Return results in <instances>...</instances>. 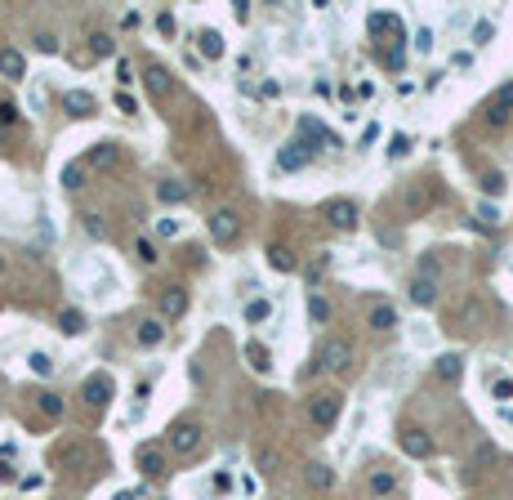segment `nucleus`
<instances>
[{
    "label": "nucleus",
    "instance_id": "9d476101",
    "mask_svg": "<svg viewBox=\"0 0 513 500\" xmlns=\"http://www.w3.org/2000/svg\"><path fill=\"white\" fill-rule=\"evenodd\" d=\"M116 161H121V148H116V143H94L90 156H85V165H94V170H112Z\"/></svg>",
    "mask_w": 513,
    "mask_h": 500
},
{
    "label": "nucleus",
    "instance_id": "a18cd8bd",
    "mask_svg": "<svg viewBox=\"0 0 513 500\" xmlns=\"http://www.w3.org/2000/svg\"><path fill=\"white\" fill-rule=\"evenodd\" d=\"M482 188H486V192H505V175H486Z\"/></svg>",
    "mask_w": 513,
    "mask_h": 500
},
{
    "label": "nucleus",
    "instance_id": "393cba45",
    "mask_svg": "<svg viewBox=\"0 0 513 500\" xmlns=\"http://www.w3.org/2000/svg\"><path fill=\"white\" fill-rule=\"evenodd\" d=\"M197 50H201L205 58H219V54H224V36H219L214 27H205V32L197 36Z\"/></svg>",
    "mask_w": 513,
    "mask_h": 500
},
{
    "label": "nucleus",
    "instance_id": "f257e3e1",
    "mask_svg": "<svg viewBox=\"0 0 513 500\" xmlns=\"http://www.w3.org/2000/svg\"><path fill=\"white\" fill-rule=\"evenodd\" d=\"M348 362H353V344H348V339H339V335H331V339H322V344H317L313 371L344 375V371H348Z\"/></svg>",
    "mask_w": 513,
    "mask_h": 500
},
{
    "label": "nucleus",
    "instance_id": "864d4df0",
    "mask_svg": "<svg viewBox=\"0 0 513 500\" xmlns=\"http://www.w3.org/2000/svg\"><path fill=\"white\" fill-rule=\"evenodd\" d=\"M0 273H5V255H0Z\"/></svg>",
    "mask_w": 513,
    "mask_h": 500
},
{
    "label": "nucleus",
    "instance_id": "603ef678",
    "mask_svg": "<svg viewBox=\"0 0 513 500\" xmlns=\"http://www.w3.org/2000/svg\"><path fill=\"white\" fill-rule=\"evenodd\" d=\"M112 500H143V492H116Z\"/></svg>",
    "mask_w": 513,
    "mask_h": 500
},
{
    "label": "nucleus",
    "instance_id": "c03bdc74",
    "mask_svg": "<svg viewBox=\"0 0 513 500\" xmlns=\"http://www.w3.org/2000/svg\"><path fill=\"white\" fill-rule=\"evenodd\" d=\"M85 233H90V237H103V219H99V215H85Z\"/></svg>",
    "mask_w": 513,
    "mask_h": 500
},
{
    "label": "nucleus",
    "instance_id": "9b49d317",
    "mask_svg": "<svg viewBox=\"0 0 513 500\" xmlns=\"http://www.w3.org/2000/svg\"><path fill=\"white\" fill-rule=\"evenodd\" d=\"M0 76L22 81V76H27V58H22L18 50H9V45H5V50H0Z\"/></svg>",
    "mask_w": 513,
    "mask_h": 500
},
{
    "label": "nucleus",
    "instance_id": "a19ab883",
    "mask_svg": "<svg viewBox=\"0 0 513 500\" xmlns=\"http://www.w3.org/2000/svg\"><path fill=\"white\" fill-rule=\"evenodd\" d=\"M415 50H420V54H429V50H433V32H429V27L415 32Z\"/></svg>",
    "mask_w": 513,
    "mask_h": 500
},
{
    "label": "nucleus",
    "instance_id": "c756f323",
    "mask_svg": "<svg viewBox=\"0 0 513 500\" xmlns=\"http://www.w3.org/2000/svg\"><path fill=\"white\" fill-rule=\"evenodd\" d=\"M268 317H273V304L268 299H250L246 304V322H268Z\"/></svg>",
    "mask_w": 513,
    "mask_h": 500
},
{
    "label": "nucleus",
    "instance_id": "39448f33",
    "mask_svg": "<svg viewBox=\"0 0 513 500\" xmlns=\"http://www.w3.org/2000/svg\"><path fill=\"white\" fill-rule=\"evenodd\" d=\"M210 237L219 241V246L237 241V237H241V219H237V210H214V215H210Z\"/></svg>",
    "mask_w": 513,
    "mask_h": 500
},
{
    "label": "nucleus",
    "instance_id": "4be33fe9",
    "mask_svg": "<svg viewBox=\"0 0 513 500\" xmlns=\"http://www.w3.org/2000/svg\"><path fill=\"white\" fill-rule=\"evenodd\" d=\"M85 460H90V451H85L81 442H67V447H58V465H63V469H81Z\"/></svg>",
    "mask_w": 513,
    "mask_h": 500
},
{
    "label": "nucleus",
    "instance_id": "2f4dec72",
    "mask_svg": "<svg viewBox=\"0 0 513 500\" xmlns=\"http://www.w3.org/2000/svg\"><path fill=\"white\" fill-rule=\"evenodd\" d=\"M90 50H94V58H112L116 41H112V36H90Z\"/></svg>",
    "mask_w": 513,
    "mask_h": 500
},
{
    "label": "nucleus",
    "instance_id": "dca6fc26",
    "mask_svg": "<svg viewBox=\"0 0 513 500\" xmlns=\"http://www.w3.org/2000/svg\"><path fill=\"white\" fill-rule=\"evenodd\" d=\"M143 81H148L152 99H170V72L165 67H148V72H143Z\"/></svg>",
    "mask_w": 513,
    "mask_h": 500
},
{
    "label": "nucleus",
    "instance_id": "09e8293b",
    "mask_svg": "<svg viewBox=\"0 0 513 500\" xmlns=\"http://www.w3.org/2000/svg\"><path fill=\"white\" fill-rule=\"evenodd\" d=\"M0 121H5V126H9V121H18V107H14V103H9V99H5V103H0Z\"/></svg>",
    "mask_w": 513,
    "mask_h": 500
},
{
    "label": "nucleus",
    "instance_id": "ddd939ff",
    "mask_svg": "<svg viewBox=\"0 0 513 500\" xmlns=\"http://www.w3.org/2000/svg\"><path fill=\"white\" fill-rule=\"evenodd\" d=\"M63 107H67L71 116H90L99 103H94V94H85V90H67V94H63Z\"/></svg>",
    "mask_w": 513,
    "mask_h": 500
},
{
    "label": "nucleus",
    "instance_id": "0eeeda50",
    "mask_svg": "<svg viewBox=\"0 0 513 500\" xmlns=\"http://www.w3.org/2000/svg\"><path fill=\"white\" fill-rule=\"evenodd\" d=\"M509 116H513V81H509V85H500L495 99L486 103V121H491V126H505Z\"/></svg>",
    "mask_w": 513,
    "mask_h": 500
},
{
    "label": "nucleus",
    "instance_id": "f03ea898",
    "mask_svg": "<svg viewBox=\"0 0 513 500\" xmlns=\"http://www.w3.org/2000/svg\"><path fill=\"white\" fill-rule=\"evenodd\" d=\"M322 219L335 228V233H353V228H357V205H353L348 197H335V201L322 205Z\"/></svg>",
    "mask_w": 513,
    "mask_h": 500
},
{
    "label": "nucleus",
    "instance_id": "f8f14e48",
    "mask_svg": "<svg viewBox=\"0 0 513 500\" xmlns=\"http://www.w3.org/2000/svg\"><path fill=\"white\" fill-rule=\"evenodd\" d=\"M32 402H36V411H41V416H50V420H58V416H63V398H58L54 388H36V393H32Z\"/></svg>",
    "mask_w": 513,
    "mask_h": 500
},
{
    "label": "nucleus",
    "instance_id": "58836bf2",
    "mask_svg": "<svg viewBox=\"0 0 513 500\" xmlns=\"http://www.w3.org/2000/svg\"><path fill=\"white\" fill-rule=\"evenodd\" d=\"M411 152V139L406 134H393V139H388V156H406Z\"/></svg>",
    "mask_w": 513,
    "mask_h": 500
},
{
    "label": "nucleus",
    "instance_id": "a878e982",
    "mask_svg": "<svg viewBox=\"0 0 513 500\" xmlns=\"http://www.w3.org/2000/svg\"><path fill=\"white\" fill-rule=\"evenodd\" d=\"M156 197H161L165 205H179V201H188V184H179V179H165V184L156 188Z\"/></svg>",
    "mask_w": 513,
    "mask_h": 500
},
{
    "label": "nucleus",
    "instance_id": "a211bd4d",
    "mask_svg": "<svg viewBox=\"0 0 513 500\" xmlns=\"http://www.w3.org/2000/svg\"><path fill=\"white\" fill-rule=\"evenodd\" d=\"M139 469L148 473V478H156V473H165V456L156 447H139Z\"/></svg>",
    "mask_w": 513,
    "mask_h": 500
},
{
    "label": "nucleus",
    "instance_id": "c9c22d12",
    "mask_svg": "<svg viewBox=\"0 0 513 500\" xmlns=\"http://www.w3.org/2000/svg\"><path fill=\"white\" fill-rule=\"evenodd\" d=\"M491 36H495V22H478V27H473V45H491Z\"/></svg>",
    "mask_w": 513,
    "mask_h": 500
},
{
    "label": "nucleus",
    "instance_id": "c85d7f7f",
    "mask_svg": "<svg viewBox=\"0 0 513 500\" xmlns=\"http://www.w3.org/2000/svg\"><path fill=\"white\" fill-rule=\"evenodd\" d=\"M308 317H313L317 326H322V322H331V304H326L322 295H308Z\"/></svg>",
    "mask_w": 513,
    "mask_h": 500
},
{
    "label": "nucleus",
    "instance_id": "bb28decb",
    "mask_svg": "<svg viewBox=\"0 0 513 500\" xmlns=\"http://www.w3.org/2000/svg\"><path fill=\"white\" fill-rule=\"evenodd\" d=\"M58 326H63V335H81V331H85V313L63 309V313H58Z\"/></svg>",
    "mask_w": 513,
    "mask_h": 500
},
{
    "label": "nucleus",
    "instance_id": "f704fd0d",
    "mask_svg": "<svg viewBox=\"0 0 513 500\" xmlns=\"http://www.w3.org/2000/svg\"><path fill=\"white\" fill-rule=\"evenodd\" d=\"M491 398H495V402H509V398H513V380H509V375H500V380L491 384Z\"/></svg>",
    "mask_w": 513,
    "mask_h": 500
},
{
    "label": "nucleus",
    "instance_id": "4468645a",
    "mask_svg": "<svg viewBox=\"0 0 513 500\" xmlns=\"http://www.w3.org/2000/svg\"><path fill=\"white\" fill-rule=\"evenodd\" d=\"M188 313V295H183L179 286H170L165 295H161V317H170V322H175V317H183Z\"/></svg>",
    "mask_w": 513,
    "mask_h": 500
},
{
    "label": "nucleus",
    "instance_id": "49530a36",
    "mask_svg": "<svg viewBox=\"0 0 513 500\" xmlns=\"http://www.w3.org/2000/svg\"><path fill=\"white\" fill-rule=\"evenodd\" d=\"M420 277H437V259H433V255H424V259H420Z\"/></svg>",
    "mask_w": 513,
    "mask_h": 500
},
{
    "label": "nucleus",
    "instance_id": "7ed1b4c3",
    "mask_svg": "<svg viewBox=\"0 0 513 500\" xmlns=\"http://www.w3.org/2000/svg\"><path fill=\"white\" fill-rule=\"evenodd\" d=\"M197 447H201V424L197 420H179L175 429H170V451H175V456H192Z\"/></svg>",
    "mask_w": 513,
    "mask_h": 500
},
{
    "label": "nucleus",
    "instance_id": "3c124183",
    "mask_svg": "<svg viewBox=\"0 0 513 500\" xmlns=\"http://www.w3.org/2000/svg\"><path fill=\"white\" fill-rule=\"evenodd\" d=\"M232 14H237L241 22H246V18H250V0H237V5H232Z\"/></svg>",
    "mask_w": 513,
    "mask_h": 500
},
{
    "label": "nucleus",
    "instance_id": "412c9836",
    "mask_svg": "<svg viewBox=\"0 0 513 500\" xmlns=\"http://www.w3.org/2000/svg\"><path fill=\"white\" fill-rule=\"evenodd\" d=\"M433 371H437V380H460V371H464V358H460V353H442Z\"/></svg>",
    "mask_w": 513,
    "mask_h": 500
},
{
    "label": "nucleus",
    "instance_id": "6ab92c4d",
    "mask_svg": "<svg viewBox=\"0 0 513 500\" xmlns=\"http://www.w3.org/2000/svg\"><path fill=\"white\" fill-rule=\"evenodd\" d=\"M397 326V309L393 304H375L371 309V331H393Z\"/></svg>",
    "mask_w": 513,
    "mask_h": 500
},
{
    "label": "nucleus",
    "instance_id": "79ce46f5",
    "mask_svg": "<svg viewBox=\"0 0 513 500\" xmlns=\"http://www.w3.org/2000/svg\"><path fill=\"white\" fill-rule=\"evenodd\" d=\"M36 50H41V54H58V41L50 32H41V36H36Z\"/></svg>",
    "mask_w": 513,
    "mask_h": 500
},
{
    "label": "nucleus",
    "instance_id": "aec40b11",
    "mask_svg": "<svg viewBox=\"0 0 513 500\" xmlns=\"http://www.w3.org/2000/svg\"><path fill=\"white\" fill-rule=\"evenodd\" d=\"M268 268H277V273H295V255H290V246H268Z\"/></svg>",
    "mask_w": 513,
    "mask_h": 500
},
{
    "label": "nucleus",
    "instance_id": "2eb2a0df",
    "mask_svg": "<svg viewBox=\"0 0 513 500\" xmlns=\"http://www.w3.org/2000/svg\"><path fill=\"white\" fill-rule=\"evenodd\" d=\"M165 339V322L161 317H148V322H139V344L143 349H156Z\"/></svg>",
    "mask_w": 513,
    "mask_h": 500
},
{
    "label": "nucleus",
    "instance_id": "72a5a7b5",
    "mask_svg": "<svg viewBox=\"0 0 513 500\" xmlns=\"http://www.w3.org/2000/svg\"><path fill=\"white\" fill-rule=\"evenodd\" d=\"M27 362H32V371H36V375H54V362H50V353H32Z\"/></svg>",
    "mask_w": 513,
    "mask_h": 500
},
{
    "label": "nucleus",
    "instance_id": "f3484780",
    "mask_svg": "<svg viewBox=\"0 0 513 500\" xmlns=\"http://www.w3.org/2000/svg\"><path fill=\"white\" fill-rule=\"evenodd\" d=\"M411 299L420 304V309H429V304L437 299V282H433V277H415V282H411Z\"/></svg>",
    "mask_w": 513,
    "mask_h": 500
},
{
    "label": "nucleus",
    "instance_id": "4c0bfd02",
    "mask_svg": "<svg viewBox=\"0 0 513 500\" xmlns=\"http://www.w3.org/2000/svg\"><path fill=\"white\" fill-rule=\"evenodd\" d=\"M156 237H170V241H175V237H179V219H170V215L156 219Z\"/></svg>",
    "mask_w": 513,
    "mask_h": 500
},
{
    "label": "nucleus",
    "instance_id": "b1692460",
    "mask_svg": "<svg viewBox=\"0 0 513 500\" xmlns=\"http://www.w3.org/2000/svg\"><path fill=\"white\" fill-rule=\"evenodd\" d=\"M85 170H90L85 161H67V165H63V188H67V192H81V188H85Z\"/></svg>",
    "mask_w": 513,
    "mask_h": 500
},
{
    "label": "nucleus",
    "instance_id": "37998d69",
    "mask_svg": "<svg viewBox=\"0 0 513 500\" xmlns=\"http://www.w3.org/2000/svg\"><path fill=\"white\" fill-rule=\"evenodd\" d=\"M116 81H121V85L134 81V63H130V58H121V63H116Z\"/></svg>",
    "mask_w": 513,
    "mask_h": 500
},
{
    "label": "nucleus",
    "instance_id": "7c9ffc66",
    "mask_svg": "<svg viewBox=\"0 0 513 500\" xmlns=\"http://www.w3.org/2000/svg\"><path fill=\"white\" fill-rule=\"evenodd\" d=\"M308 482H313V487H322V492H326V487H331V482H335V473H331V465H308Z\"/></svg>",
    "mask_w": 513,
    "mask_h": 500
},
{
    "label": "nucleus",
    "instance_id": "5fc2aeb1",
    "mask_svg": "<svg viewBox=\"0 0 513 500\" xmlns=\"http://www.w3.org/2000/svg\"><path fill=\"white\" fill-rule=\"evenodd\" d=\"M509 420H513V416H509Z\"/></svg>",
    "mask_w": 513,
    "mask_h": 500
},
{
    "label": "nucleus",
    "instance_id": "e433bc0d",
    "mask_svg": "<svg viewBox=\"0 0 513 500\" xmlns=\"http://www.w3.org/2000/svg\"><path fill=\"white\" fill-rule=\"evenodd\" d=\"M134 250H139V259H143V264H148V268H152L156 259H161V255H156V246H152V241H148V237H139V246H134Z\"/></svg>",
    "mask_w": 513,
    "mask_h": 500
},
{
    "label": "nucleus",
    "instance_id": "5701e85b",
    "mask_svg": "<svg viewBox=\"0 0 513 500\" xmlns=\"http://www.w3.org/2000/svg\"><path fill=\"white\" fill-rule=\"evenodd\" d=\"M246 362H250V371H259V375L273 371V353H268L264 344H246Z\"/></svg>",
    "mask_w": 513,
    "mask_h": 500
},
{
    "label": "nucleus",
    "instance_id": "cd10ccee",
    "mask_svg": "<svg viewBox=\"0 0 513 500\" xmlns=\"http://www.w3.org/2000/svg\"><path fill=\"white\" fill-rule=\"evenodd\" d=\"M393 487H397V478H393L388 469H375V473H371V492H375V496H388Z\"/></svg>",
    "mask_w": 513,
    "mask_h": 500
},
{
    "label": "nucleus",
    "instance_id": "de8ad7c7",
    "mask_svg": "<svg viewBox=\"0 0 513 500\" xmlns=\"http://www.w3.org/2000/svg\"><path fill=\"white\" fill-rule=\"evenodd\" d=\"M277 94H282V85H277V81H264L259 85V99H277Z\"/></svg>",
    "mask_w": 513,
    "mask_h": 500
},
{
    "label": "nucleus",
    "instance_id": "ea45409f",
    "mask_svg": "<svg viewBox=\"0 0 513 500\" xmlns=\"http://www.w3.org/2000/svg\"><path fill=\"white\" fill-rule=\"evenodd\" d=\"M112 103H116V107H121V112H125V116H134V112H139V103H134L125 90H116V99H112Z\"/></svg>",
    "mask_w": 513,
    "mask_h": 500
},
{
    "label": "nucleus",
    "instance_id": "6e6552de",
    "mask_svg": "<svg viewBox=\"0 0 513 500\" xmlns=\"http://www.w3.org/2000/svg\"><path fill=\"white\" fill-rule=\"evenodd\" d=\"M81 398L90 402V407H107V398H112V375H90L81 388Z\"/></svg>",
    "mask_w": 513,
    "mask_h": 500
},
{
    "label": "nucleus",
    "instance_id": "20e7f679",
    "mask_svg": "<svg viewBox=\"0 0 513 500\" xmlns=\"http://www.w3.org/2000/svg\"><path fill=\"white\" fill-rule=\"evenodd\" d=\"M313 161V148L303 139H295V143H286L282 152H277V170H282V175H295V170H303Z\"/></svg>",
    "mask_w": 513,
    "mask_h": 500
},
{
    "label": "nucleus",
    "instance_id": "423d86ee",
    "mask_svg": "<svg viewBox=\"0 0 513 500\" xmlns=\"http://www.w3.org/2000/svg\"><path fill=\"white\" fill-rule=\"evenodd\" d=\"M308 416H313V424H317V429H331V424H335V416H339V398H335V393L313 398V402H308Z\"/></svg>",
    "mask_w": 513,
    "mask_h": 500
},
{
    "label": "nucleus",
    "instance_id": "473e14b6",
    "mask_svg": "<svg viewBox=\"0 0 513 500\" xmlns=\"http://www.w3.org/2000/svg\"><path fill=\"white\" fill-rule=\"evenodd\" d=\"M371 32H402V22H397V14H371Z\"/></svg>",
    "mask_w": 513,
    "mask_h": 500
},
{
    "label": "nucleus",
    "instance_id": "1a4fd4ad",
    "mask_svg": "<svg viewBox=\"0 0 513 500\" xmlns=\"http://www.w3.org/2000/svg\"><path fill=\"white\" fill-rule=\"evenodd\" d=\"M402 451L415 456V460H424V456H433V438L424 429H406V433H402Z\"/></svg>",
    "mask_w": 513,
    "mask_h": 500
},
{
    "label": "nucleus",
    "instance_id": "8fccbe9b",
    "mask_svg": "<svg viewBox=\"0 0 513 500\" xmlns=\"http://www.w3.org/2000/svg\"><path fill=\"white\" fill-rule=\"evenodd\" d=\"M156 27H161L165 36H175V14H161V18H156Z\"/></svg>",
    "mask_w": 513,
    "mask_h": 500
}]
</instances>
